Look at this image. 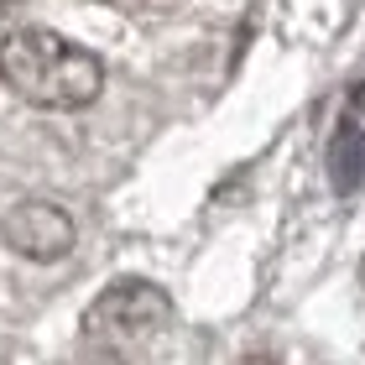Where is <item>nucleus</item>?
<instances>
[{
    "label": "nucleus",
    "mask_w": 365,
    "mask_h": 365,
    "mask_svg": "<svg viewBox=\"0 0 365 365\" xmlns=\"http://www.w3.org/2000/svg\"><path fill=\"white\" fill-rule=\"evenodd\" d=\"M0 84L42 110H84L105 89V63L63 31L16 26L0 16Z\"/></svg>",
    "instance_id": "1"
},
{
    "label": "nucleus",
    "mask_w": 365,
    "mask_h": 365,
    "mask_svg": "<svg viewBox=\"0 0 365 365\" xmlns=\"http://www.w3.org/2000/svg\"><path fill=\"white\" fill-rule=\"evenodd\" d=\"M168 324H173V297L157 282H141V277L115 282L84 308V334L105 339V344H136Z\"/></svg>",
    "instance_id": "2"
},
{
    "label": "nucleus",
    "mask_w": 365,
    "mask_h": 365,
    "mask_svg": "<svg viewBox=\"0 0 365 365\" xmlns=\"http://www.w3.org/2000/svg\"><path fill=\"white\" fill-rule=\"evenodd\" d=\"M0 235H6V245L16 256H26V261H63L73 251V220L58 204H47V198L16 204L6 220H0Z\"/></svg>",
    "instance_id": "3"
},
{
    "label": "nucleus",
    "mask_w": 365,
    "mask_h": 365,
    "mask_svg": "<svg viewBox=\"0 0 365 365\" xmlns=\"http://www.w3.org/2000/svg\"><path fill=\"white\" fill-rule=\"evenodd\" d=\"M329 173H334L339 193H355L365 182V130L355 120H344L334 130V146H329Z\"/></svg>",
    "instance_id": "4"
},
{
    "label": "nucleus",
    "mask_w": 365,
    "mask_h": 365,
    "mask_svg": "<svg viewBox=\"0 0 365 365\" xmlns=\"http://www.w3.org/2000/svg\"><path fill=\"white\" fill-rule=\"evenodd\" d=\"M6 6H16V0H0V11H6Z\"/></svg>",
    "instance_id": "5"
}]
</instances>
